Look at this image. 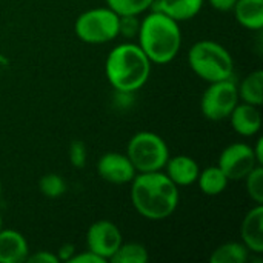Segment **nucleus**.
Listing matches in <instances>:
<instances>
[{"mask_svg": "<svg viewBox=\"0 0 263 263\" xmlns=\"http://www.w3.org/2000/svg\"><path fill=\"white\" fill-rule=\"evenodd\" d=\"M202 6L203 0H159L154 9L166 14L176 22H183L196 17L200 12Z\"/></svg>", "mask_w": 263, "mask_h": 263, "instance_id": "2eb2a0df", "label": "nucleus"}, {"mask_svg": "<svg viewBox=\"0 0 263 263\" xmlns=\"http://www.w3.org/2000/svg\"><path fill=\"white\" fill-rule=\"evenodd\" d=\"M156 0H106L108 8H111L119 15H139L154 5Z\"/></svg>", "mask_w": 263, "mask_h": 263, "instance_id": "412c9836", "label": "nucleus"}, {"mask_svg": "<svg viewBox=\"0 0 263 263\" xmlns=\"http://www.w3.org/2000/svg\"><path fill=\"white\" fill-rule=\"evenodd\" d=\"M237 22L248 29L263 26V0H237L234 5Z\"/></svg>", "mask_w": 263, "mask_h": 263, "instance_id": "dca6fc26", "label": "nucleus"}, {"mask_svg": "<svg viewBox=\"0 0 263 263\" xmlns=\"http://www.w3.org/2000/svg\"><path fill=\"white\" fill-rule=\"evenodd\" d=\"M250 250L239 242H228L220 245L213 251L210 262L211 263H245L248 260Z\"/></svg>", "mask_w": 263, "mask_h": 263, "instance_id": "6ab92c4d", "label": "nucleus"}, {"mask_svg": "<svg viewBox=\"0 0 263 263\" xmlns=\"http://www.w3.org/2000/svg\"><path fill=\"white\" fill-rule=\"evenodd\" d=\"M247 191L248 196L257 203L262 205L263 203V168L262 165H257L247 177Z\"/></svg>", "mask_w": 263, "mask_h": 263, "instance_id": "5701e85b", "label": "nucleus"}, {"mask_svg": "<svg viewBox=\"0 0 263 263\" xmlns=\"http://www.w3.org/2000/svg\"><path fill=\"white\" fill-rule=\"evenodd\" d=\"M122 243L120 230L109 220H99L92 223L86 233L88 250L105 260H109Z\"/></svg>", "mask_w": 263, "mask_h": 263, "instance_id": "1a4fd4ad", "label": "nucleus"}, {"mask_svg": "<svg viewBox=\"0 0 263 263\" xmlns=\"http://www.w3.org/2000/svg\"><path fill=\"white\" fill-rule=\"evenodd\" d=\"M197 182L202 193H205L206 196H219L227 190L228 177L219 166H208L206 170L199 173Z\"/></svg>", "mask_w": 263, "mask_h": 263, "instance_id": "f3484780", "label": "nucleus"}, {"mask_svg": "<svg viewBox=\"0 0 263 263\" xmlns=\"http://www.w3.org/2000/svg\"><path fill=\"white\" fill-rule=\"evenodd\" d=\"M97 173L103 180L109 183L123 185L133 182L137 171L126 154L106 153L97 162Z\"/></svg>", "mask_w": 263, "mask_h": 263, "instance_id": "9d476101", "label": "nucleus"}, {"mask_svg": "<svg viewBox=\"0 0 263 263\" xmlns=\"http://www.w3.org/2000/svg\"><path fill=\"white\" fill-rule=\"evenodd\" d=\"M131 183L133 205L145 219L162 220L176 211L179 205V190L165 173H140Z\"/></svg>", "mask_w": 263, "mask_h": 263, "instance_id": "f257e3e1", "label": "nucleus"}, {"mask_svg": "<svg viewBox=\"0 0 263 263\" xmlns=\"http://www.w3.org/2000/svg\"><path fill=\"white\" fill-rule=\"evenodd\" d=\"M2 225H3V220H2V216H0V230H2Z\"/></svg>", "mask_w": 263, "mask_h": 263, "instance_id": "7c9ffc66", "label": "nucleus"}, {"mask_svg": "<svg viewBox=\"0 0 263 263\" xmlns=\"http://www.w3.org/2000/svg\"><path fill=\"white\" fill-rule=\"evenodd\" d=\"M139 26H140V20L137 18V15H120L119 17V35L131 39V37L137 35Z\"/></svg>", "mask_w": 263, "mask_h": 263, "instance_id": "b1692460", "label": "nucleus"}, {"mask_svg": "<svg viewBox=\"0 0 263 263\" xmlns=\"http://www.w3.org/2000/svg\"><path fill=\"white\" fill-rule=\"evenodd\" d=\"M126 156L137 173H153L165 168L170 159V149L160 136L140 131L128 142Z\"/></svg>", "mask_w": 263, "mask_h": 263, "instance_id": "39448f33", "label": "nucleus"}, {"mask_svg": "<svg viewBox=\"0 0 263 263\" xmlns=\"http://www.w3.org/2000/svg\"><path fill=\"white\" fill-rule=\"evenodd\" d=\"M242 239L243 245L260 254L263 253V206L257 205L253 208L242 222Z\"/></svg>", "mask_w": 263, "mask_h": 263, "instance_id": "4468645a", "label": "nucleus"}, {"mask_svg": "<svg viewBox=\"0 0 263 263\" xmlns=\"http://www.w3.org/2000/svg\"><path fill=\"white\" fill-rule=\"evenodd\" d=\"M237 0H210L211 6L217 11H231L234 9Z\"/></svg>", "mask_w": 263, "mask_h": 263, "instance_id": "cd10ccee", "label": "nucleus"}, {"mask_svg": "<svg viewBox=\"0 0 263 263\" xmlns=\"http://www.w3.org/2000/svg\"><path fill=\"white\" fill-rule=\"evenodd\" d=\"M29 256L26 239L15 230H0V263H22Z\"/></svg>", "mask_w": 263, "mask_h": 263, "instance_id": "9b49d317", "label": "nucleus"}, {"mask_svg": "<svg viewBox=\"0 0 263 263\" xmlns=\"http://www.w3.org/2000/svg\"><path fill=\"white\" fill-rule=\"evenodd\" d=\"M69 160L72 166L83 168L86 163V146L82 140H74L69 145Z\"/></svg>", "mask_w": 263, "mask_h": 263, "instance_id": "393cba45", "label": "nucleus"}, {"mask_svg": "<svg viewBox=\"0 0 263 263\" xmlns=\"http://www.w3.org/2000/svg\"><path fill=\"white\" fill-rule=\"evenodd\" d=\"M0 194H2V183H0Z\"/></svg>", "mask_w": 263, "mask_h": 263, "instance_id": "2f4dec72", "label": "nucleus"}, {"mask_svg": "<svg viewBox=\"0 0 263 263\" xmlns=\"http://www.w3.org/2000/svg\"><path fill=\"white\" fill-rule=\"evenodd\" d=\"M119 17L111 8H94L77 17L74 31L85 43L102 45L119 35Z\"/></svg>", "mask_w": 263, "mask_h": 263, "instance_id": "423d86ee", "label": "nucleus"}, {"mask_svg": "<svg viewBox=\"0 0 263 263\" xmlns=\"http://www.w3.org/2000/svg\"><path fill=\"white\" fill-rule=\"evenodd\" d=\"M239 103L237 85L233 79L210 83L200 100L202 114L213 122H220L230 117Z\"/></svg>", "mask_w": 263, "mask_h": 263, "instance_id": "0eeeda50", "label": "nucleus"}, {"mask_svg": "<svg viewBox=\"0 0 263 263\" xmlns=\"http://www.w3.org/2000/svg\"><path fill=\"white\" fill-rule=\"evenodd\" d=\"M262 143H263V139H259V142H257V146H256V149H254V154H256V159H257L259 165H262V163H263Z\"/></svg>", "mask_w": 263, "mask_h": 263, "instance_id": "c756f323", "label": "nucleus"}, {"mask_svg": "<svg viewBox=\"0 0 263 263\" xmlns=\"http://www.w3.org/2000/svg\"><path fill=\"white\" fill-rule=\"evenodd\" d=\"M259 165L254 149L247 143H233L227 146L219 157V168L228 180L245 179Z\"/></svg>", "mask_w": 263, "mask_h": 263, "instance_id": "6e6552de", "label": "nucleus"}, {"mask_svg": "<svg viewBox=\"0 0 263 263\" xmlns=\"http://www.w3.org/2000/svg\"><path fill=\"white\" fill-rule=\"evenodd\" d=\"M39 188L43 196H46L49 199H57L65 194L66 183L59 174H46L40 179Z\"/></svg>", "mask_w": 263, "mask_h": 263, "instance_id": "4be33fe9", "label": "nucleus"}, {"mask_svg": "<svg viewBox=\"0 0 263 263\" xmlns=\"http://www.w3.org/2000/svg\"><path fill=\"white\" fill-rule=\"evenodd\" d=\"M109 260L112 263H146L148 251L140 243H122Z\"/></svg>", "mask_w": 263, "mask_h": 263, "instance_id": "aec40b11", "label": "nucleus"}, {"mask_svg": "<svg viewBox=\"0 0 263 263\" xmlns=\"http://www.w3.org/2000/svg\"><path fill=\"white\" fill-rule=\"evenodd\" d=\"M191 69L203 80L213 83L233 77V57L227 48L213 40H202L191 46L188 54Z\"/></svg>", "mask_w": 263, "mask_h": 263, "instance_id": "20e7f679", "label": "nucleus"}, {"mask_svg": "<svg viewBox=\"0 0 263 263\" xmlns=\"http://www.w3.org/2000/svg\"><path fill=\"white\" fill-rule=\"evenodd\" d=\"M69 263H105L106 260L105 259H102L100 256H97L96 253H92V251H85V253H82V254H77V256H72L69 260Z\"/></svg>", "mask_w": 263, "mask_h": 263, "instance_id": "a878e982", "label": "nucleus"}, {"mask_svg": "<svg viewBox=\"0 0 263 263\" xmlns=\"http://www.w3.org/2000/svg\"><path fill=\"white\" fill-rule=\"evenodd\" d=\"M166 176L177 185V186H188L194 182H197L200 168L194 159L190 156H176L173 159H168L166 165Z\"/></svg>", "mask_w": 263, "mask_h": 263, "instance_id": "ddd939ff", "label": "nucleus"}, {"mask_svg": "<svg viewBox=\"0 0 263 263\" xmlns=\"http://www.w3.org/2000/svg\"><path fill=\"white\" fill-rule=\"evenodd\" d=\"M74 256V247L72 245H63L60 250H59V254H57V257H59V260H62V262H68L71 257Z\"/></svg>", "mask_w": 263, "mask_h": 263, "instance_id": "c85d7f7f", "label": "nucleus"}, {"mask_svg": "<svg viewBox=\"0 0 263 263\" xmlns=\"http://www.w3.org/2000/svg\"><path fill=\"white\" fill-rule=\"evenodd\" d=\"M105 72L116 91L131 94L146 83L151 62L139 45L120 43L108 54Z\"/></svg>", "mask_w": 263, "mask_h": 263, "instance_id": "7ed1b4c3", "label": "nucleus"}, {"mask_svg": "<svg viewBox=\"0 0 263 263\" xmlns=\"http://www.w3.org/2000/svg\"><path fill=\"white\" fill-rule=\"evenodd\" d=\"M28 262L31 263H59V257H57V254H54V253H51V251H39V253H35V254H32V256H28V259H26Z\"/></svg>", "mask_w": 263, "mask_h": 263, "instance_id": "bb28decb", "label": "nucleus"}, {"mask_svg": "<svg viewBox=\"0 0 263 263\" xmlns=\"http://www.w3.org/2000/svg\"><path fill=\"white\" fill-rule=\"evenodd\" d=\"M139 46L151 63L165 65L176 59L182 46L179 22L160 11L148 14L139 26Z\"/></svg>", "mask_w": 263, "mask_h": 263, "instance_id": "f03ea898", "label": "nucleus"}, {"mask_svg": "<svg viewBox=\"0 0 263 263\" xmlns=\"http://www.w3.org/2000/svg\"><path fill=\"white\" fill-rule=\"evenodd\" d=\"M231 125L234 131L243 137H251L257 134L262 128V117L257 106L250 103H237L230 114Z\"/></svg>", "mask_w": 263, "mask_h": 263, "instance_id": "f8f14e48", "label": "nucleus"}, {"mask_svg": "<svg viewBox=\"0 0 263 263\" xmlns=\"http://www.w3.org/2000/svg\"><path fill=\"white\" fill-rule=\"evenodd\" d=\"M239 91V97L245 102V103H250V105H254V106H260L263 102V72L259 71H254L251 72L250 76H247L240 86L237 88Z\"/></svg>", "mask_w": 263, "mask_h": 263, "instance_id": "a211bd4d", "label": "nucleus"}]
</instances>
